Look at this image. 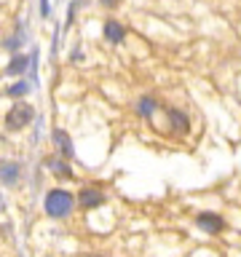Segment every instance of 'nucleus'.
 Masks as SVG:
<instances>
[{"mask_svg": "<svg viewBox=\"0 0 241 257\" xmlns=\"http://www.w3.org/2000/svg\"><path fill=\"white\" fill-rule=\"evenodd\" d=\"M43 206H46V214L54 217V220H64V217L72 214V209H75V196L62 188H54L46 193L43 198Z\"/></svg>", "mask_w": 241, "mask_h": 257, "instance_id": "1", "label": "nucleus"}, {"mask_svg": "<svg viewBox=\"0 0 241 257\" xmlns=\"http://www.w3.org/2000/svg\"><path fill=\"white\" fill-rule=\"evenodd\" d=\"M32 118H35V107L30 102H16L11 104V110L6 112V128L8 132H19V128L30 126Z\"/></svg>", "mask_w": 241, "mask_h": 257, "instance_id": "2", "label": "nucleus"}, {"mask_svg": "<svg viewBox=\"0 0 241 257\" xmlns=\"http://www.w3.org/2000/svg\"><path fill=\"white\" fill-rule=\"evenodd\" d=\"M104 201H107V196H104V190L96 188V185H86V188H80V193H78L80 209H96V206H102Z\"/></svg>", "mask_w": 241, "mask_h": 257, "instance_id": "3", "label": "nucleus"}, {"mask_svg": "<svg viewBox=\"0 0 241 257\" xmlns=\"http://www.w3.org/2000/svg\"><path fill=\"white\" fill-rule=\"evenodd\" d=\"M196 225H198L201 230L212 233V236H217V233L225 230V220L217 212H198L196 214Z\"/></svg>", "mask_w": 241, "mask_h": 257, "instance_id": "4", "label": "nucleus"}, {"mask_svg": "<svg viewBox=\"0 0 241 257\" xmlns=\"http://www.w3.org/2000/svg\"><path fill=\"white\" fill-rule=\"evenodd\" d=\"M22 180V166L16 161H0V182L8 188H16Z\"/></svg>", "mask_w": 241, "mask_h": 257, "instance_id": "5", "label": "nucleus"}, {"mask_svg": "<svg viewBox=\"0 0 241 257\" xmlns=\"http://www.w3.org/2000/svg\"><path fill=\"white\" fill-rule=\"evenodd\" d=\"M166 118H169V126H172V132H174L177 137H182V134L190 132L188 112H182V110H177V107H169V110H166Z\"/></svg>", "mask_w": 241, "mask_h": 257, "instance_id": "6", "label": "nucleus"}, {"mask_svg": "<svg viewBox=\"0 0 241 257\" xmlns=\"http://www.w3.org/2000/svg\"><path fill=\"white\" fill-rule=\"evenodd\" d=\"M54 148L59 150V156H62L64 161L75 156V148H72V140H70V134L64 132V128H56V132H54Z\"/></svg>", "mask_w": 241, "mask_h": 257, "instance_id": "7", "label": "nucleus"}, {"mask_svg": "<svg viewBox=\"0 0 241 257\" xmlns=\"http://www.w3.org/2000/svg\"><path fill=\"white\" fill-rule=\"evenodd\" d=\"M46 166L51 169V174L54 177H59V180H72V169H70V164L64 158H59V156H51L46 161Z\"/></svg>", "mask_w": 241, "mask_h": 257, "instance_id": "8", "label": "nucleus"}, {"mask_svg": "<svg viewBox=\"0 0 241 257\" xmlns=\"http://www.w3.org/2000/svg\"><path fill=\"white\" fill-rule=\"evenodd\" d=\"M104 38H107L112 46H115V43H124V38H126V27H124L120 22H115V19L104 22Z\"/></svg>", "mask_w": 241, "mask_h": 257, "instance_id": "9", "label": "nucleus"}, {"mask_svg": "<svg viewBox=\"0 0 241 257\" xmlns=\"http://www.w3.org/2000/svg\"><path fill=\"white\" fill-rule=\"evenodd\" d=\"M156 107H158V102H156V96L153 94H145V96H140L137 99V115H142V118H150L153 112H156Z\"/></svg>", "mask_w": 241, "mask_h": 257, "instance_id": "10", "label": "nucleus"}, {"mask_svg": "<svg viewBox=\"0 0 241 257\" xmlns=\"http://www.w3.org/2000/svg\"><path fill=\"white\" fill-rule=\"evenodd\" d=\"M27 64H30V56H27V54H16L14 59L8 62L6 72H8V75H22V72L27 70Z\"/></svg>", "mask_w": 241, "mask_h": 257, "instance_id": "11", "label": "nucleus"}, {"mask_svg": "<svg viewBox=\"0 0 241 257\" xmlns=\"http://www.w3.org/2000/svg\"><path fill=\"white\" fill-rule=\"evenodd\" d=\"M22 38H24V35H22V30L16 32L14 38H8V40H6V51H11V54L19 51V48H22Z\"/></svg>", "mask_w": 241, "mask_h": 257, "instance_id": "12", "label": "nucleus"}, {"mask_svg": "<svg viewBox=\"0 0 241 257\" xmlns=\"http://www.w3.org/2000/svg\"><path fill=\"white\" fill-rule=\"evenodd\" d=\"M27 88H30L27 80H16V83H14L11 88H8V94H11L14 99H16V96H24V94H27Z\"/></svg>", "mask_w": 241, "mask_h": 257, "instance_id": "13", "label": "nucleus"}, {"mask_svg": "<svg viewBox=\"0 0 241 257\" xmlns=\"http://www.w3.org/2000/svg\"><path fill=\"white\" fill-rule=\"evenodd\" d=\"M3 209H6V201H3V196H0V212H3Z\"/></svg>", "mask_w": 241, "mask_h": 257, "instance_id": "14", "label": "nucleus"}, {"mask_svg": "<svg viewBox=\"0 0 241 257\" xmlns=\"http://www.w3.org/2000/svg\"><path fill=\"white\" fill-rule=\"evenodd\" d=\"M88 257H104V254H88Z\"/></svg>", "mask_w": 241, "mask_h": 257, "instance_id": "15", "label": "nucleus"}]
</instances>
